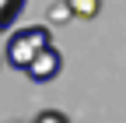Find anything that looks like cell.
Wrapping results in <instances>:
<instances>
[{
  "label": "cell",
  "mask_w": 126,
  "mask_h": 123,
  "mask_svg": "<svg viewBox=\"0 0 126 123\" xmlns=\"http://www.w3.org/2000/svg\"><path fill=\"white\" fill-rule=\"evenodd\" d=\"M60 70H63V53L56 49L53 42L46 46V49H39V53H35V60L25 67V74H28L32 81H39V84H46V81L60 78Z\"/></svg>",
  "instance_id": "obj_2"
},
{
  "label": "cell",
  "mask_w": 126,
  "mask_h": 123,
  "mask_svg": "<svg viewBox=\"0 0 126 123\" xmlns=\"http://www.w3.org/2000/svg\"><path fill=\"white\" fill-rule=\"evenodd\" d=\"M35 120H39V123H42V120H56V123H63V120H67V113H56V109H42Z\"/></svg>",
  "instance_id": "obj_4"
},
{
  "label": "cell",
  "mask_w": 126,
  "mask_h": 123,
  "mask_svg": "<svg viewBox=\"0 0 126 123\" xmlns=\"http://www.w3.org/2000/svg\"><path fill=\"white\" fill-rule=\"evenodd\" d=\"M67 4L74 11V18H84V21L98 18V11H102V0H67Z\"/></svg>",
  "instance_id": "obj_3"
},
{
  "label": "cell",
  "mask_w": 126,
  "mask_h": 123,
  "mask_svg": "<svg viewBox=\"0 0 126 123\" xmlns=\"http://www.w3.org/2000/svg\"><path fill=\"white\" fill-rule=\"evenodd\" d=\"M49 42H53V32L46 25H25L18 32H11V39L4 46V63L14 67V70H25L32 60H35V53L46 49Z\"/></svg>",
  "instance_id": "obj_1"
}]
</instances>
